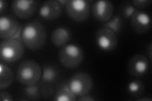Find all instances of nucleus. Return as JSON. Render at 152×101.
<instances>
[{
    "instance_id": "2eb2a0df",
    "label": "nucleus",
    "mask_w": 152,
    "mask_h": 101,
    "mask_svg": "<svg viewBox=\"0 0 152 101\" xmlns=\"http://www.w3.org/2000/svg\"><path fill=\"white\" fill-rule=\"evenodd\" d=\"M14 80V75L12 70L8 66L0 63V89L8 88Z\"/></svg>"
},
{
    "instance_id": "412c9836",
    "label": "nucleus",
    "mask_w": 152,
    "mask_h": 101,
    "mask_svg": "<svg viewBox=\"0 0 152 101\" xmlns=\"http://www.w3.org/2000/svg\"><path fill=\"white\" fill-rule=\"evenodd\" d=\"M136 8L132 5L130 1H124L119 6V15L125 18H130L132 14L134 13Z\"/></svg>"
},
{
    "instance_id": "0eeeda50",
    "label": "nucleus",
    "mask_w": 152,
    "mask_h": 101,
    "mask_svg": "<svg viewBox=\"0 0 152 101\" xmlns=\"http://www.w3.org/2000/svg\"><path fill=\"white\" fill-rule=\"evenodd\" d=\"M21 25L15 19L8 16L0 18V37L1 39H21Z\"/></svg>"
},
{
    "instance_id": "393cba45",
    "label": "nucleus",
    "mask_w": 152,
    "mask_h": 101,
    "mask_svg": "<svg viewBox=\"0 0 152 101\" xmlns=\"http://www.w3.org/2000/svg\"><path fill=\"white\" fill-rule=\"evenodd\" d=\"M8 8V3L7 1L4 0H1L0 1V13L2 14L5 12Z\"/></svg>"
},
{
    "instance_id": "6ab92c4d",
    "label": "nucleus",
    "mask_w": 152,
    "mask_h": 101,
    "mask_svg": "<svg viewBox=\"0 0 152 101\" xmlns=\"http://www.w3.org/2000/svg\"><path fill=\"white\" fill-rule=\"evenodd\" d=\"M103 27L109 28L114 33H118L122 31L124 27L122 18L119 15H115L111 17L110 20L103 23Z\"/></svg>"
},
{
    "instance_id": "39448f33",
    "label": "nucleus",
    "mask_w": 152,
    "mask_h": 101,
    "mask_svg": "<svg viewBox=\"0 0 152 101\" xmlns=\"http://www.w3.org/2000/svg\"><path fill=\"white\" fill-rule=\"evenodd\" d=\"M68 85L70 90L76 95L80 97L88 95L90 92L93 86V81L89 74L80 72L74 73L71 76Z\"/></svg>"
},
{
    "instance_id": "bb28decb",
    "label": "nucleus",
    "mask_w": 152,
    "mask_h": 101,
    "mask_svg": "<svg viewBox=\"0 0 152 101\" xmlns=\"http://www.w3.org/2000/svg\"><path fill=\"white\" fill-rule=\"evenodd\" d=\"M146 54H147V56H148L149 57L150 61H151V55H152V43L151 42H150L148 46L147 47Z\"/></svg>"
},
{
    "instance_id": "f3484780",
    "label": "nucleus",
    "mask_w": 152,
    "mask_h": 101,
    "mask_svg": "<svg viewBox=\"0 0 152 101\" xmlns=\"http://www.w3.org/2000/svg\"><path fill=\"white\" fill-rule=\"evenodd\" d=\"M145 86L140 80H133L127 84V92L130 96L134 98H139L144 94Z\"/></svg>"
},
{
    "instance_id": "1a4fd4ad",
    "label": "nucleus",
    "mask_w": 152,
    "mask_h": 101,
    "mask_svg": "<svg viewBox=\"0 0 152 101\" xmlns=\"http://www.w3.org/2000/svg\"><path fill=\"white\" fill-rule=\"evenodd\" d=\"M37 1L34 0H15L12 2V12L21 19L30 18L36 12Z\"/></svg>"
},
{
    "instance_id": "9d476101",
    "label": "nucleus",
    "mask_w": 152,
    "mask_h": 101,
    "mask_svg": "<svg viewBox=\"0 0 152 101\" xmlns=\"http://www.w3.org/2000/svg\"><path fill=\"white\" fill-rule=\"evenodd\" d=\"M149 68V61L147 57L142 54H137L131 57L127 63V71L129 73L141 77L145 75Z\"/></svg>"
},
{
    "instance_id": "c85d7f7f",
    "label": "nucleus",
    "mask_w": 152,
    "mask_h": 101,
    "mask_svg": "<svg viewBox=\"0 0 152 101\" xmlns=\"http://www.w3.org/2000/svg\"><path fill=\"white\" fill-rule=\"evenodd\" d=\"M58 1L61 4V6H62V5H65V4L66 5V4L68 2V0H58Z\"/></svg>"
},
{
    "instance_id": "aec40b11",
    "label": "nucleus",
    "mask_w": 152,
    "mask_h": 101,
    "mask_svg": "<svg viewBox=\"0 0 152 101\" xmlns=\"http://www.w3.org/2000/svg\"><path fill=\"white\" fill-rule=\"evenodd\" d=\"M41 88L39 85L26 86L23 90V95L27 100H38L41 95Z\"/></svg>"
},
{
    "instance_id": "b1692460",
    "label": "nucleus",
    "mask_w": 152,
    "mask_h": 101,
    "mask_svg": "<svg viewBox=\"0 0 152 101\" xmlns=\"http://www.w3.org/2000/svg\"><path fill=\"white\" fill-rule=\"evenodd\" d=\"M0 100L12 101L13 100V98L10 94L7 92H4V91H1V92H0Z\"/></svg>"
},
{
    "instance_id": "f8f14e48",
    "label": "nucleus",
    "mask_w": 152,
    "mask_h": 101,
    "mask_svg": "<svg viewBox=\"0 0 152 101\" xmlns=\"http://www.w3.org/2000/svg\"><path fill=\"white\" fill-rule=\"evenodd\" d=\"M113 13V5L109 1L99 0L94 3L92 13L94 18L99 22H106L110 20Z\"/></svg>"
},
{
    "instance_id": "f03ea898",
    "label": "nucleus",
    "mask_w": 152,
    "mask_h": 101,
    "mask_svg": "<svg viewBox=\"0 0 152 101\" xmlns=\"http://www.w3.org/2000/svg\"><path fill=\"white\" fill-rule=\"evenodd\" d=\"M42 70L39 65L34 60H27L21 62L17 71V79L25 86L35 85L39 81Z\"/></svg>"
},
{
    "instance_id": "6e6552de",
    "label": "nucleus",
    "mask_w": 152,
    "mask_h": 101,
    "mask_svg": "<svg viewBox=\"0 0 152 101\" xmlns=\"http://www.w3.org/2000/svg\"><path fill=\"white\" fill-rule=\"evenodd\" d=\"M95 41L99 49L105 52L112 51L115 49L118 44L116 33L105 27H102L96 31Z\"/></svg>"
},
{
    "instance_id": "f257e3e1",
    "label": "nucleus",
    "mask_w": 152,
    "mask_h": 101,
    "mask_svg": "<svg viewBox=\"0 0 152 101\" xmlns=\"http://www.w3.org/2000/svg\"><path fill=\"white\" fill-rule=\"evenodd\" d=\"M46 30L39 20L28 22L23 28L21 41L27 48L37 50L44 46L46 40Z\"/></svg>"
},
{
    "instance_id": "9b49d317",
    "label": "nucleus",
    "mask_w": 152,
    "mask_h": 101,
    "mask_svg": "<svg viewBox=\"0 0 152 101\" xmlns=\"http://www.w3.org/2000/svg\"><path fill=\"white\" fill-rule=\"evenodd\" d=\"M131 18V25L135 32L144 33L151 27V18L149 14L140 9H136Z\"/></svg>"
},
{
    "instance_id": "dca6fc26",
    "label": "nucleus",
    "mask_w": 152,
    "mask_h": 101,
    "mask_svg": "<svg viewBox=\"0 0 152 101\" xmlns=\"http://www.w3.org/2000/svg\"><path fill=\"white\" fill-rule=\"evenodd\" d=\"M59 77V70L56 67L46 65L42 70L41 80L42 82L46 84H52L57 81Z\"/></svg>"
},
{
    "instance_id": "7ed1b4c3",
    "label": "nucleus",
    "mask_w": 152,
    "mask_h": 101,
    "mask_svg": "<svg viewBox=\"0 0 152 101\" xmlns=\"http://www.w3.org/2000/svg\"><path fill=\"white\" fill-rule=\"evenodd\" d=\"M84 51L77 45L69 44L61 47L58 51V59L60 63L67 68L78 67L84 60Z\"/></svg>"
},
{
    "instance_id": "4468645a",
    "label": "nucleus",
    "mask_w": 152,
    "mask_h": 101,
    "mask_svg": "<svg viewBox=\"0 0 152 101\" xmlns=\"http://www.w3.org/2000/svg\"><path fill=\"white\" fill-rule=\"evenodd\" d=\"M71 37L70 31L69 28L60 27L55 28L51 33V39L56 47H61L66 44Z\"/></svg>"
},
{
    "instance_id": "5701e85b",
    "label": "nucleus",
    "mask_w": 152,
    "mask_h": 101,
    "mask_svg": "<svg viewBox=\"0 0 152 101\" xmlns=\"http://www.w3.org/2000/svg\"><path fill=\"white\" fill-rule=\"evenodd\" d=\"M151 2V0H134L131 1V3L135 8H144L148 7Z\"/></svg>"
},
{
    "instance_id": "20e7f679",
    "label": "nucleus",
    "mask_w": 152,
    "mask_h": 101,
    "mask_svg": "<svg viewBox=\"0 0 152 101\" xmlns=\"http://www.w3.org/2000/svg\"><path fill=\"white\" fill-rule=\"evenodd\" d=\"M24 53L21 39H4L0 44V59L2 62H13L20 60Z\"/></svg>"
},
{
    "instance_id": "a211bd4d",
    "label": "nucleus",
    "mask_w": 152,
    "mask_h": 101,
    "mask_svg": "<svg viewBox=\"0 0 152 101\" xmlns=\"http://www.w3.org/2000/svg\"><path fill=\"white\" fill-rule=\"evenodd\" d=\"M76 95L69 88L68 83L61 85L54 96V100L56 101H74Z\"/></svg>"
},
{
    "instance_id": "cd10ccee",
    "label": "nucleus",
    "mask_w": 152,
    "mask_h": 101,
    "mask_svg": "<svg viewBox=\"0 0 152 101\" xmlns=\"http://www.w3.org/2000/svg\"><path fill=\"white\" fill-rule=\"evenodd\" d=\"M137 100H140V101H151V99L150 97H139V98H136Z\"/></svg>"
},
{
    "instance_id": "423d86ee",
    "label": "nucleus",
    "mask_w": 152,
    "mask_h": 101,
    "mask_svg": "<svg viewBox=\"0 0 152 101\" xmlns=\"http://www.w3.org/2000/svg\"><path fill=\"white\" fill-rule=\"evenodd\" d=\"M65 6L68 16L77 22L86 20L91 11L89 1L84 0H68Z\"/></svg>"
},
{
    "instance_id": "ddd939ff",
    "label": "nucleus",
    "mask_w": 152,
    "mask_h": 101,
    "mask_svg": "<svg viewBox=\"0 0 152 101\" xmlns=\"http://www.w3.org/2000/svg\"><path fill=\"white\" fill-rule=\"evenodd\" d=\"M62 12V6L56 0L46 1L42 4L39 9V15L46 20L53 21L58 18Z\"/></svg>"
},
{
    "instance_id": "a878e982",
    "label": "nucleus",
    "mask_w": 152,
    "mask_h": 101,
    "mask_svg": "<svg viewBox=\"0 0 152 101\" xmlns=\"http://www.w3.org/2000/svg\"><path fill=\"white\" fill-rule=\"evenodd\" d=\"M78 100H79V101H94V100H96V99L93 98L92 96L88 95V94L86 95L80 96V97L79 98Z\"/></svg>"
},
{
    "instance_id": "4be33fe9",
    "label": "nucleus",
    "mask_w": 152,
    "mask_h": 101,
    "mask_svg": "<svg viewBox=\"0 0 152 101\" xmlns=\"http://www.w3.org/2000/svg\"><path fill=\"white\" fill-rule=\"evenodd\" d=\"M41 95L45 99H49L53 95L54 89L49 85H45L42 86L40 89Z\"/></svg>"
}]
</instances>
